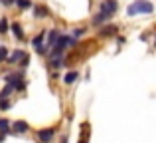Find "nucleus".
Listing matches in <instances>:
<instances>
[{
  "label": "nucleus",
  "mask_w": 156,
  "mask_h": 143,
  "mask_svg": "<svg viewBox=\"0 0 156 143\" xmlns=\"http://www.w3.org/2000/svg\"><path fill=\"white\" fill-rule=\"evenodd\" d=\"M0 107H2V109H8V107H10V103H8L6 100H0Z\"/></svg>",
  "instance_id": "21"
},
{
  "label": "nucleus",
  "mask_w": 156,
  "mask_h": 143,
  "mask_svg": "<svg viewBox=\"0 0 156 143\" xmlns=\"http://www.w3.org/2000/svg\"><path fill=\"white\" fill-rule=\"evenodd\" d=\"M63 143H65V141H63Z\"/></svg>",
  "instance_id": "26"
},
{
  "label": "nucleus",
  "mask_w": 156,
  "mask_h": 143,
  "mask_svg": "<svg viewBox=\"0 0 156 143\" xmlns=\"http://www.w3.org/2000/svg\"><path fill=\"white\" fill-rule=\"evenodd\" d=\"M20 62H22V64H20V66H22V68H26L28 64H30V58H28V56H24V58L20 60Z\"/></svg>",
  "instance_id": "20"
},
{
  "label": "nucleus",
  "mask_w": 156,
  "mask_h": 143,
  "mask_svg": "<svg viewBox=\"0 0 156 143\" xmlns=\"http://www.w3.org/2000/svg\"><path fill=\"white\" fill-rule=\"evenodd\" d=\"M6 56H8V50H6L4 46H0V62H2V60L6 58Z\"/></svg>",
  "instance_id": "19"
},
{
  "label": "nucleus",
  "mask_w": 156,
  "mask_h": 143,
  "mask_svg": "<svg viewBox=\"0 0 156 143\" xmlns=\"http://www.w3.org/2000/svg\"><path fill=\"white\" fill-rule=\"evenodd\" d=\"M79 143H87V133H83V137H81V141Z\"/></svg>",
  "instance_id": "23"
},
{
  "label": "nucleus",
  "mask_w": 156,
  "mask_h": 143,
  "mask_svg": "<svg viewBox=\"0 0 156 143\" xmlns=\"http://www.w3.org/2000/svg\"><path fill=\"white\" fill-rule=\"evenodd\" d=\"M12 32H14V36H16L18 40H24V30H22V26H20L18 22L12 24Z\"/></svg>",
  "instance_id": "10"
},
{
  "label": "nucleus",
  "mask_w": 156,
  "mask_h": 143,
  "mask_svg": "<svg viewBox=\"0 0 156 143\" xmlns=\"http://www.w3.org/2000/svg\"><path fill=\"white\" fill-rule=\"evenodd\" d=\"M73 44H75V40H73V38L59 34V36H57V40L51 44L53 50L50 52V56H51V58H57V56H61V54L65 52V48H67V46H73Z\"/></svg>",
  "instance_id": "1"
},
{
  "label": "nucleus",
  "mask_w": 156,
  "mask_h": 143,
  "mask_svg": "<svg viewBox=\"0 0 156 143\" xmlns=\"http://www.w3.org/2000/svg\"><path fill=\"white\" fill-rule=\"evenodd\" d=\"M8 129H10V121L4 119V117H0V133H4V135H6Z\"/></svg>",
  "instance_id": "12"
},
{
  "label": "nucleus",
  "mask_w": 156,
  "mask_h": 143,
  "mask_svg": "<svg viewBox=\"0 0 156 143\" xmlns=\"http://www.w3.org/2000/svg\"><path fill=\"white\" fill-rule=\"evenodd\" d=\"M16 4H18V8H22V10H26V8L32 6L30 0H16Z\"/></svg>",
  "instance_id": "16"
},
{
  "label": "nucleus",
  "mask_w": 156,
  "mask_h": 143,
  "mask_svg": "<svg viewBox=\"0 0 156 143\" xmlns=\"http://www.w3.org/2000/svg\"><path fill=\"white\" fill-rule=\"evenodd\" d=\"M44 38H46V30H42V32H40V34L34 38V46H36V48H42V40H44Z\"/></svg>",
  "instance_id": "13"
},
{
  "label": "nucleus",
  "mask_w": 156,
  "mask_h": 143,
  "mask_svg": "<svg viewBox=\"0 0 156 143\" xmlns=\"http://www.w3.org/2000/svg\"><path fill=\"white\" fill-rule=\"evenodd\" d=\"M115 32H117V26H105V28H101V36H103V38L115 36Z\"/></svg>",
  "instance_id": "11"
},
{
  "label": "nucleus",
  "mask_w": 156,
  "mask_h": 143,
  "mask_svg": "<svg viewBox=\"0 0 156 143\" xmlns=\"http://www.w3.org/2000/svg\"><path fill=\"white\" fill-rule=\"evenodd\" d=\"M152 12H154V6L148 2V0H134V2L129 6L126 14L136 16V14H152Z\"/></svg>",
  "instance_id": "2"
},
{
  "label": "nucleus",
  "mask_w": 156,
  "mask_h": 143,
  "mask_svg": "<svg viewBox=\"0 0 156 143\" xmlns=\"http://www.w3.org/2000/svg\"><path fill=\"white\" fill-rule=\"evenodd\" d=\"M109 18H111L109 14H105V12H99V14H97L95 18L91 20V22H93V26H99V24H103V22H109Z\"/></svg>",
  "instance_id": "6"
},
{
  "label": "nucleus",
  "mask_w": 156,
  "mask_h": 143,
  "mask_svg": "<svg viewBox=\"0 0 156 143\" xmlns=\"http://www.w3.org/2000/svg\"><path fill=\"white\" fill-rule=\"evenodd\" d=\"M63 62H65L63 56H57V58L51 60V68H61V66H63Z\"/></svg>",
  "instance_id": "15"
},
{
  "label": "nucleus",
  "mask_w": 156,
  "mask_h": 143,
  "mask_svg": "<svg viewBox=\"0 0 156 143\" xmlns=\"http://www.w3.org/2000/svg\"><path fill=\"white\" fill-rule=\"evenodd\" d=\"M24 56H26V54H24L22 50H16V52H12L10 56H6V58H8V62H10V64H16V62H20Z\"/></svg>",
  "instance_id": "7"
},
{
  "label": "nucleus",
  "mask_w": 156,
  "mask_h": 143,
  "mask_svg": "<svg viewBox=\"0 0 156 143\" xmlns=\"http://www.w3.org/2000/svg\"><path fill=\"white\" fill-rule=\"evenodd\" d=\"M0 32H2V34H6V32H8V20L6 18L0 20Z\"/></svg>",
  "instance_id": "18"
},
{
  "label": "nucleus",
  "mask_w": 156,
  "mask_h": 143,
  "mask_svg": "<svg viewBox=\"0 0 156 143\" xmlns=\"http://www.w3.org/2000/svg\"><path fill=\"white\" fill-rule=\"evenodd\" d=\"M48 14H50V10H48L46 6H36L34 8V16L36 18H46Z\"/></svg>",
  "instance_id": "8"
},
{
  "label": "nucleus",
  "mask_w": 156,
  "mask_h": 143,
  "mask_svg": "<svg viewBox=\"0 0 156 143\" xmlns=\"http://www.w3.org/2000/svg\"><path fill=\"white\" fill-rule=\"evenodd\" d=\"M0 2H2V0H0Z\"/></svg>",
  "instance_id": "25"
},
{
  "label": "nucleus",
  "mask_w": 156,
  "mask_h": 143,
  "mask_svg": "<svg viewBox=\"0 0 156 143\" xmlns=\"http://www.w3.org/2000/svg\"><path fill=\"white\" fill-rule=\"evenodd\" d=\"M79 80V72H67L63 76V81L65 84H73V81H77Z\"/></svg>",
  "instance_id": "9"
},
{
  "label": "nucleus",
  "mask_w": 156,
  "mask_h": 143,
  "mask_svg": "<svg viewBox=\"0 0 156 143\" xmlns=\"http://www.w3.org/2000/svg\"><path fill=\"white\" fill-rule=\"evenodd\" d=\"M28 129H30V127H28L26 121H14V125H12V131H14V133H26Z\"/></svg>",
  "instance_id": "5"
},
{
  "label": "nucleus",
  "mask_w": 156,
  "mask_h": 143,
  "mask_svg": "<svg viewBox=\"0 0 156 143\" xmlns=\"http://www.w3.org/2000/svg\"><path fill=\"white\" fill-rule=\"evenodd\" d=\"M4 137H6V135H4V133H0V143L4 141Z\"/></svg>",
  "instance_id": "24"
},
{
  "label": "nucleus",
  "mask_w": 156,
  "mask_h": 143,
  "mask_svg": "<svg viewBox=\"0 0 156 143\" xmlns=\"http://www.w3.org/2000/svg\"><path fill=\"white\" fill-rule=\"evenodd\" d=\"M117 8H119L117 0H105V2L101 4V12H105V14H109V16H113L115 12H117Z\"/></svg>",
  "instance_id": "3"
},
{
  "label": "nucleus",
  "mask_w": 156,
  "mask_h": 143,
  "mask_svg": "<svg viewBox=\"0 0 156 143\" xmlns=\"http://www.w3.org/2000/svg\"><path fill=\"white\" fill-rule=\"evenodd\" d=\"M53 129H40L38 131V139L42 141V143H50L51 141V137H53Z\"/></svg>",
  "instance_id": "4"
},
{
  "label": "nucleus",
  "mask_w": 156,
  "mask_h": 143,
  "mask_svg": "<svg viewBox=\"0 0 156 143\" xmlns=\"http://www.w3.org/2000/svg\"><path fill=\"white\" fill-rule=\"evenodd\" d=\"M57 36H59V32H57V30H51L50 34H48V48H50L51 44H53V42L57 40Z\"/></svg>",
  "instance_id": "14"
},
{
  "label": "nucleus",
  "mask_w": 156,
  "mask_h": 143,
  "mask_svg": "<svg viewBox=\"0 0 156 143\" xmlns=\"http://www.w3.org/2000/svg\"><path fill=\"white\" fill-rule=\"evenodd\" d=\"M83 34H85L83 28H77V30H73V32H71V38H73V40H77V38H81Z\"/></svg>",
  "instance_id": "17"
},
{
  "label": "nucleus",
  "mask_w": 156,
  "mask_h": 143,
  "mask_svg": "<svg viewBox=\"0 0 156 143\" xmlns=\"http://www.w3.org/2000/svg\"><path fill=\"white\" fill-rule=\"evenodd\" d=\"M2 2H4V4H6V6H12V4H14V2H16V0H2Z\"/></svg>",
  "instance_id": "22"
}]
</instances>
